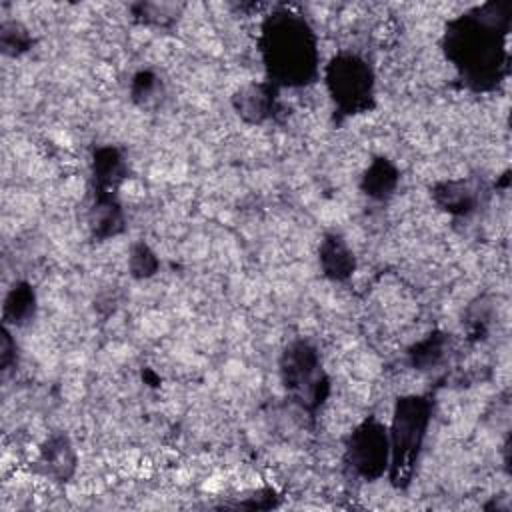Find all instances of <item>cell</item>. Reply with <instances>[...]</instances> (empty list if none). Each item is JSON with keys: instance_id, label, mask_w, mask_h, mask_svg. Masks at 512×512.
<instances>
[{"instance_id": "cell-1", "label": "cell", "mask_w": 512, "mask_h": 512, "mask_svg": "<svg viewBox=\"0 0 512 512\" xmlns=\"http://www.w3.org/2000/svg\"><path fill=\"white\" fill-rule=\"evenodd\" d=\"M506 26L496 24V4L478 10V16L468 14L452 20L446 28V56L460 70L462 78L478 88L494 86L504 66V48L500 34Z\"/></svg>"}, {"instance_id": "cell-2", "label": "cell", "mask_w": 512, "mask_h": 512, "mask_svg": "<svg viewBox=\"0 0 512 512\" xmlns=\"http://www.w3.org/2000/svg\"><path fill=\"white\" fill-rule=\"evenodd\" d=\"M260 52L276 86H304L316 78V36L298 14H272L262 26Z\"/></svg>"}, {"instance_id": "cell-3", "label": "cell", "mask_w": 512, "mask_h": 512, "mask_svg": "<svg viewBox=\"0 0 512 512\" xmlns=\"http://www.w3.org/2000/svg\"><path fill=\"white\" fill-rule=\"evenodd\" d=\"M430 414L432 404L424 396H402L394 406V416L388 430V474L396 488H404L412 478L430 424Z\"/></svg>"}, {"instance_id": "cell-4", "label": "cell", "mask_w": 512, "mask_h": 512, "mask_svg": "<svg viewBox=\"0 0 512 512\" xmlns=\"http://www.w3.org/2000/svg\"><path fill=\"white\" fill-rule=\"evenodd\" d=\"M280 378L286 392L306 410L322 406L330 390L320 354L306 340H296L286 346L280 358Z\"/></svg>"}, {"instance_id": "cell-5", "label": "cell", "mask_w": 512, "mask_h": 512, "mask_svg": "<svg viewBox=\"0 0 512 512\" xmlns=\"http://www.w3.org/2000/svg\"><path fill=\"white\" fill-rule=\"evenodd\" d=\"M326 86L330 98L342 114L354 116L374 104V74L364 58L340 52L326 64Z\"/></svg>"}, {"instance_id": "cell-6", "label": "cell", "mask_w": 512, "mask_h": 512, "mask_svg": "<svg viewBox=\"0 0 512 512\" xmlns=\"http://www.w3.org/2000/svg\"><path fill=\"white\" fill-rule=\"evenodd\" d=\"M346 462L364 480H376L388 470V430L376 418H366L354 428L346 442Z\"/></svg>"}, {"instance_id": "cell-7", "label": "cell", "mask_w": 512, "mask_h": 512, "mask_svg": "<svg viewBox=\"0 0 512 512\" xmlns=\"http://www.w3.org/2000/svg\"><path fill=\"white\" fill-rule=\"evenodd\" d=\"M276 90H278V86L272 84L270 80L246 84L232 98L234 110L238 112V116L242 120H246L250 124H260L274 114Z\"/></svg>"}, {"instance_id": "cell-8", "label": "cell", "mask_w": 512, "mask_h": 512, "mask_svg": "<svg viewBox=\"0 0 512 512\" xmlns=\"http://www.w3.org/2000/svg\"><path fill=\"white\" fill-rule=\"evenodd\" d=\"M320 266L324 276L336 282H344L352 276L356 260L340 234H326L320 242Z\"/></svg>"}, {"instance_id": "cell-9", "label": "cell", "mask_w": 512, "mask_h": 512, "mask_svg": "<svg viewBox=\"0 0 512 512\" xmlns=\"http://www.w3.org/2000/svg\"><path fill=\"white\" fill-rule=\"evenodd\" d=\"M40 464L46 474L56 480H66L76 468V452L64 434L50 436L40 448Z\"/></svg>"}, {"instance_id": "cell-10", "label": "cell", "mask_w": 512, "mask_h": 512, "mask_svg": "<svg viewBox=\"0 0 512 512\" xmlns=\"http://www.w3.org/2000/svg\"><path fill=\"white\" fill-rule=\"evenodd\" d=\"M94 196H114L118 182L124 178V160L112 146L94 152Z\"/></svg>"}, {"instance_id": "cell-11", "label": "cell", "mask_w": 512, "mask_h": 512, "mask_svg": "<svg viewBox=\"0 0 512 512\" xmlns=\"http://www.w3.org/2000/svg\"><path fill=\"white\" fill-rule=\"evenodd\" d=\"M34 312H36L34 288L28 282H16L4 298V306H2L4 324L24 326L34 318Z\"/></svg>"}, {"instance_id": "cell-12", "label": "cell", "mask_w": 512, "mask_h": 512, "mask_svg": "<svg viewBox=\"0 0 512 512\" xmlns=\"http://www.w3.org/2000/svg\"><path fill=\"white\" fill-rule=\"evenodd\" d=\"M398 178H400V174L390 160L376 158L364 172L360 186L366 196H370L374 200H386L394 192Z\"/></svg>"}, {"instance_id": "cell-13", "label": "cell", "mask_w": 512, "mask_h": 512, "mask_svg": "<svg viewBox=\"0 0 512 512\" xmlns=\"http://www.w3.org/2000/svg\"><path fill=\"white\" fill-rule=\"evenodd\" d=\"M90 224H92L94 236L98 238H108L122 230L124 220L114 196H96Z\"/></svg>"}, {"instance_id": "cell-14", "label": "cell", "mask_w": 512, "mask_h": 512, "mask_svg": "<svg viewBox=\"0 0 512 512\" xmlns=\"http://www.w3.org/2000/svg\"><path fill=\"white\" fill-rule=\"evenodd\" d=\"M432 196L450 214H468L474 208V194L464 182H442L434 186Z\"/></svg>"}, {"instance_id": "cell-15", "label": "cell", "mask_w": 512, "mask_h": 512, "mask_svg": "<svg viewBox=\"0 0 512 512\" xmlns=\"http://www.w3.org/2000/svg\"><path fill=\"white\" fill-rule=\"evenodd\" d=\"M444 352H446V336L440 332H434L412 348L410 360L418 370H428L444 358Z\"/></svg>"}, {"instance_id": "cell-16", "label": "cell", "mask_w": 512, "mask_h": 512, "mask_svg": "<svg viewBox=\"0 0 512 512\" xmlns=\"http://www.w3.org/2000/svg\"><path fill=\"white\" fill-rule=\"evenodd\" d=\"M30 44H32V38L20 24L4 22L0 26V46H2L4 54L18 56V54L26 52L30 48Z\"/></svg>"}, {"instance_id": "cell-17", "label": "cell", "mask_w": 512, "mask_h": 512, "mask_svg": "<svg viewBox=\"0 0 512 512\" xmlns=\"http://www.w3.org/2000/svg\"><path fill=\"white\" fill-rule=\"evenodd\" d=\"M158 270V258L156 254L144 244H134L132 252H130V272L136 278H148L152 274H156Z\"/></svg>"}, {"instance_id": "cell-18", "label": "cell", "mask_w": 512, "mask_h": 512, "mask_svg": "<svg viewBox=\"0 0 512 512\" xmlns=\"http://www.w3.org/2000/svg\"><path fill=\"white\" fill-rule=\"evenodd\" d=\"M156 90H158V78L152 72L142 70L134 76V80H132V98L136 102L146 104L156 94Z\"/></svg>"}, {"instance_id": "cell-19", "label": "cell", "mask_w": 512, "mask_h": 512, "mask_svg": "<svg viewBox=\"0 0 512 512\" xmlns=\"http://www.w3.org/2000/svg\"><path fill=\"white\" fill-rule=\"evenodd\" d=\"M16 360V344L12 340V334L8 326L2 330V342H0V362H2V372H8L12 362Z\"/></svg>"}]
</instances>
